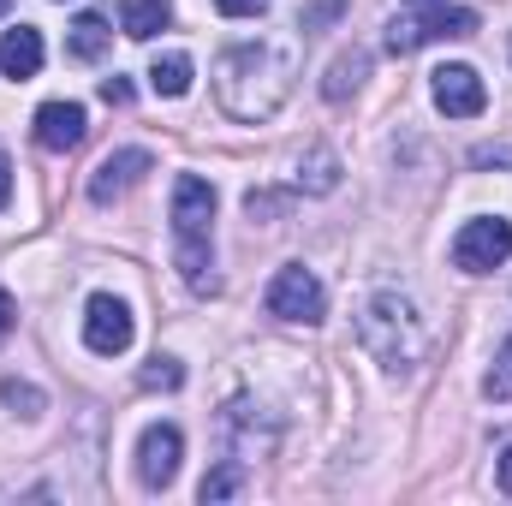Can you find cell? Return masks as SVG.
Here are the masks:
<instances>
[{"label":"cell","instance_id":"8992f818","mask_svg":"<svg viewBox=\"0 0 512 506\" xmlns=\"http://www.w3.org/2000/svg\"><path fill=\"white\" fill-rule=\"evenodd\" d=\"M131 334H137V322H131L126 298L96 292V298H90V310H84V346H90V352H102V358H120V352L131 346Z\"/></svg>","mask_w":512,"mask_h":506},{"label":"cell","instance_id":"d6986e66","mask_svg":"<svg viewBox=\"0 0 512 506\" xmlns=\"http://www.w3.org/2000/svg\"><path fill=\"white\" fill-rule=\"evenodd\" d=\"M179 381H185V364H179V358H161V352L149 358V370H143V387H167V393H173Z\"/></svg>","mask_w":512,"mask_h":506},{"label":"cell","instance_id":"8fae6325","mask_svg":"<svg viewBox=\"0 0 512 506\" xmlns=\"http://www.w3.org/2000/svg\"><path fill=\"white\" fill-rule=\"evenodd\" d=\"M84 108L78 102H42L36 108V143L42 149H54V155H66V149H78L84 143Z\"/></svg>","mask_w":512,"mask_h":506},{"label":"cell","instance_id":"e0dca14e","mask_svg":"<svg viewBox=\"0 0 512 506\" xmlns=\"http://www.w3.org/2000/svg\"><path fill=\"white\" fill-rule=\"evenodd\" d=\"M239 489H245V471H239L233 459H227V465H215V471L203 477V501H209V506H215V501H233Z\"/></svg>","mask_w":512,"mask_h":506},{"label":"cell","instance_id":"9c48e42d","mask_svg":"<svg viewBox=\"0 0 512 506\" xmlns=\"http://www.w3.org/2000/svg\"><path fill=\"white\" fill-rule=\"evenodd\" d=\"M209 221H215V185L185 173L173 185V239H209Z\"/></svg>","mask_w":512,"mask_h":506},{"label":"cell","instance_id":"7a4b0ae2","mask_svg":"<svg viewBox=\"0 0 512 506\" xmlns=\"http://www.w3.org/2000/svg\"><path fill=\"white\" fill-rule=\"evenodd\" d=\"M358 340L370 346V358L382 370H411L429 352V322L417 316V304L405 292H376L358 310Z\"/></svg>","mask_w":512,"mask_h":506},{"label":"cell","instance_id":"44dd1931","mask_svg":"<svg viewBox=\"0 0 512 506\" xmlns=\"http://www.w3.org/2000/svg\"><path fill=\"white\" fill-rule=\"evenodd\" d=\"M227 18H256V12H268V0H215Z\"/></svg>","mask_w":512,"mask_h":506},{"label":"cell","instance_id":"7c38bea8","mask_svg":"<svg viewBox=\"0 0 512 506\" xmlns=\"http://www.w3.org/2000/svg\"><path fill=\"white\" fill-rule=\"evenodd\" d=\"M0 72L6 78H36L42 72V30H30V24H18V30H6L0 36Z\"/></svg>","mask_w":512,"mask_h":506},{"label":"cell","instance_id":"d4e9b609","mask_svg":"<svg viewBox=\"0 0 512 506\" xmlns=\"http://www.w3.org/2000/svg\"><path fill=\"white\" fill-rule=\"evenodd\" d=\"M6 197H12V161L0 155V209H6Z\"/></svg>","mask_w":512,"mask_h":506},{"label":"cell","instance_id":"6da1fadb","mask_svg":"<svg viewBox=\"0 0 512 506\" xmlns=\"http://www.w3.org/2000/svg\"><path fill=\"white\" fill-rule=\"evenodd\" d=\"M292 78H298V48L286 42H233L215 60V96L245 126H262L286 108Z\"/></svg>","mask_w":512,"mask_h":506},{"label":"cell","instance_id":"5b68a950","mask_svg":"<svg viewBox=\"0 0 512 506\" xmlns=\"http://www.w3.org/2000/svg\"><path fill=\"white\" fill-rule=\"evenodd\" d=\"M471 30H477V12H471V6H435V12H423V18H393V24H387V48H393V54H411V48H423V42L471 36Z\"/></svg>","mask_w":512,"mask_h":506},{"label":"cell","instance_id":"cb8c5ba5","mask_svg":"<svg viewBox=\"0 0 512 506\" xmlns=\"http://www.w3.org/2000/svg\"><path fill=\"white\" fill-rule=\"evenodd\" d=\"M12 322H18V310H12V298H6V292H0V340H6V334H12Z\"/></svg>","mask_w":512,"mask_h":506},{"label":"cell","instance_id":"277c9868","mask_svg":"<svg viewBox=\"0 0 512 506\" xmlns=\"http://www.w3.org/2000/svg\"><path fill=\"white\" fill-rule=\"evenodd\" d=\"M507 256H512V221H501V215L465 221L459 239H453V262H459L465 274H489V268H501Z\"/></svg>","mask_w":512,"mask_h":506},{"label":"cell","instance_id":"83f0119b","mask_svg":"<svg viewBox=\"0 0 512 506\" xmlns=\"http://www.w3.org/2000/svg\"><path fill=\"white\" fill-rule=\"evenodd\" d=\"M0 12H6V0H0Z\"/></svg>","mask_w":512,"mask_h":506},{"label":"cell","instance_id":"4fadbf2b","mask_svg":"<svg viewBox=\"0 0 512 506\" xmlns=\"http://www.w3.org/2000/svg\"><path fill=\"white\" fill-rule=\"evenodd\" d=\"M120 30L131 42H149L155 30H167V0H120Z\"/></svg>","mask_w":512,"mask_h":506},{"label":"cell","instance_id":"ffe728a7","mask_svg":"<svg viewBox=\"0 0 512 506\" xmlns=\"http://www.w3.org/2000/svg\"><path fill=\"white\" fill-rule=\"evenodd\" d=\"M0 399H6L12 411H24V417H36V411H42V393H36L30 381H0Z\"/></svg>","mask_w":512,"mask_h":506},{"label":"cell","instance_id":"3957f363","mask_svg":"<svg viewBox=\"0 0 512 506\" xmlns=\"http://www.w3.org/2000/svg\"><path fill=\"white\" fill-rule=\"evenodd\" d=\"M268 316H280V322H322V316H328L322 280H316L304 262H286V268L268 280Z\"/></svg>","mask_w":512,"mask_h":506},{"label":"cell","instance_id":"2e32d148","mask_svg":"<svg viewBox=\"0 0 512 506\" xmlns=\"http://www.w3.org/2000/svg\"><path fill=\"white\" fill-rule=\"evenodd\" d=\"M340 185V161H334V149H310V161H298V191H334Z\"/></svg>","mask_w":512,"mask_h":506},{"label":"cell","instance_id":"603a6c76","mask_svg":"<svg viewBox=\"0 0 512 506\" xmlns=\"http://www.w3.org/2000/svg\"><path fill=\"white\" fill-rule=\"evenodd\" d=\"M495 161L507 167V161H512V143H501V149H477V167H495Z\"/></svg>","mask_w":512,"mask_h":506},{"label":"cell","instance_id":"9a60e30c","mask_svg":"<svg viewBox=\"0 0 512 506\" xmlns=\"http://www.w3.org/2000/svg\"><path fill=\"white\" fill-rule=\"evenodd\" d=\"M78 60H102L108 54V18L102 12H84L78 24H72V42H66Z\"/></svg>","mask_w":512,"mask_h":506},{"label":"cell","instance_id":"30bf717a","mask_svg":"<svg viewBox=\"0 0 512 506\" xmlns=\"http://www.w3.org/2000/svg\"><path fill=\"white\" fill-rule=\"evenodd\" d=\"M149 167H155V161H149V149H114V155L96 167V179H90V203H114V197L131 191Z\"/></svg>","mask_w":512,"mask_h":506},{"label":"cell","instance_id":"7402d4cb","mask_svg":"<svg viewBox=\"0 0 512 506\" xmlns=\"http://www.w3.org/2000/svg\"><path fill=\"white\" fill-rule=\"evenodd\" d=\"M102 102H114V108L131 102V84H126V78H102Z\"/></svg>","mask_w":512,"mask_h":506},{"label":"cell","instance_id":"4316f807","mask_svg":"<svg viewBox=\"0 0 512 506\" xmlns=\"http://www.w3.org/2000/svg\"><path fill=\"white\" fill-rule=\"evenodd\" d=\"M411 6H447V0H411Z\"/></svg>","mask_w":512,"mask_h":506},{"label":"cell","instance_id":"5bb4252c","mask_svg":"<svg viewBox=\"0 0 512 506\" xmlns=\"http://www.w3.org/2000/svg\"><path fill=\"white\" fill-rule=\"evenodd\" d=\"M149 90H155V96H185V90H191V54H155Z\"/></svg>","mask_w":512,"mask_h":506},{"label":"cell","instance_id":"ac0fdd59","mask_svg":"<svg viewBox=\"0 0 512 506\" xmlns=\"http://www.w3.org/2000/svg\"><path fill=\"white\" fill-rule=\"evenodd\" d=\"M483 393H489L495 405H507V399H512V340L495 352V370L483 376Z\"/></svg>","mask_w":512,"mask_h":506},{"label":"cell","instance_id":"ba28073f","mask_svg":"<svg viewBox=\"0 0 512 506\" xmlns=\"http://www.w3.org/2000/svg\"><path fill=\"white\" fill-rule=\"evenodd\" d=\"M435 108L447 120H477L489 108V90H483V78L471 66H441L435 72Z\"/></svg>","mask_w":512,"mask_h":506},{"label":"cell","instance_id":"52a82bcc","mask_svg":"<svg viewBox=\"0 0 512 506\" xmlns=\"http://www.w3.org/2000/svg\"><path fill=\"white\" fill-rule=\"evenodd\" d=\"M179 459H185V435L173 423H149L143 441H137V483L143 489H167L179 477Z\"/></svg>","mask_w":512,"mask_h":506},{"label":"cell","instance_id":"484cf974","mask_svg":"<svg viewBox=\"0 0 512 506\" xmlns=\"http://www.w3.org/2000/svg\"><path fill=\"white\" fill-rule=\"evenodd\" d=\"M495 471H501V489H507V495H512V447H507V453H501V465H495Z\"/></svg>","mask_w":512,"mask_h":506}]
</instances>
